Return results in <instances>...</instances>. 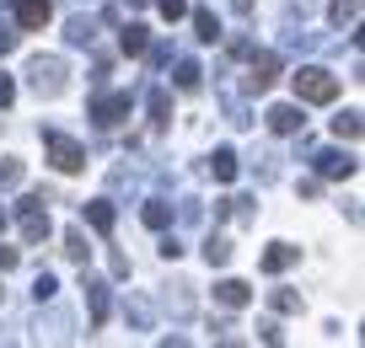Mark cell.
I'll return each instance as SVG.
<instances>
[{
  "instance_id": "3957f363",
  "label": "cell",
  "mask_w": 365,
  "mask_h": 348,
  "mask_svg": "<svg viewBox=\"0 0 365 348\" xmlns=\"http://www.w3.org/2000/svg\"><path fill=\"white\" fill-rule=\"evenodd\" d=\"M43 150H48V161H54L59 172H81L86 167V150H81L70 135H59V129H43Z\"/></svg>"
},
{
  "instance_id": "ba28073f",
  "label": "cell",
  "mask_w": 365,
  "mask_h": 348,
  "mask_svg": "<svg viewBox=\"0 0 365 348\" xmlns=\"http://www.w3.org/2000/svg\"><path fill=\"white\" fill-rule=\"evenodd\" d=\"M263 118H269V129H274V135H296V129L307 124V112H301L296 102H279V107H269Z\"/></svg>"
},
{
  "instance_id": "1f68e13d",
  "label": "cell",
  "mask_w": 365,
  "mask_h": 348,
  "mask_svg": "<svg viewBox=\"0 0 365 348\" xmlns=\"http://www.w3.org/2000/svg\"><path fill=\"white\" fill-rule=\"evenodd\" d=\"M16 263H22V252H16V247H0V273H11Z\"/></svg>"
},
{
  "instance_id": "7a4b0ae2",
  "label": "cell",
  "mask_w": 365,
  "mask_h": 348,
  "mask_svg": "<svg viewBox=\"0 0 365 348\" xmlns=\"http://www.w3.org/2000/svg\"><path fill=\"white\" fill-rule=\"evenodd\" d=\"M27 80H33L38 97H59V91H65V65H59L54 54H38L33 65H27Z\"/></svg>"
},
{
  "instance_id": "d6a6232c",
  "label": "cell",
  "mask_w": 365,
  "mask_h": 348,
  "mask_svg": "<svg viewBox=\"0 0 365 348\" xmlns=\"http://www.w3.org/2000/svg\"><path fill=\"white\" fill-rule=\"evenodd\" d=\"M161 258L178 263V258H182V241H178V236H167V241H161Z\"/></svg>"
},
{
  "instance_id": "44dd1931",
  "label": "cell",
  "mask_w": 365,
  "mask_h": 348,
  "mask_svg": "<svg viewBox=\"0 0 365 348\" xmlns=\"http://www.w3.org/2000/svg\"><path fill=\"white\" fill-rule=\"evenodd\" d=\"M65 38H70V43H76V48H86V43H91V38H97V27H91V22H86V16H70V27H65Z\"/></svg>"
},
{
  "instance_id": "8d00e7d4",
  "label": "cell",
  "mask_w": 365,
  "mask_h": 348,
  "mask_svg": "<svg viewBox=\"0 0 365 348\" xmlns=\"http://www.w3.org/2000/svg\"><path fill=\"white\" fill-rule=\"evenodd\" d=\"M0 231H6V209H0Z\"/></svg>"
},
{
  "instance_id": "d590c367",
  "label": "cell",
  "mask_w": 365,
  "mask_h": 348,
  "mask_svg": "<svg viewBox=\"0 0 365 348\" xmlns=\"http://www.w3.org/2000/svg\"><path fill=\"white\" fill-rule=\"evenodd\" d=\"M129 6H135V11H140V6H145V0H129Z\"/></svg>"
},
{
  "instance_id": "e575fe53",
  "label": "cell",
  "mask_w": 365,
  "mask_h": 348,
  "mask_svg": "<svg viewBox=\"0 0 365 348\" xmlns=\"http://www.w3.org/2000/svg\"><path fill=\"white\" fill-rule=\"evenodd\" d=\"M237 6V16H252V0H231Z\"/></svg>"
},
{
  "instance_id": "9c48e42d",
  "label": "cell",
  "mask_w": 365,
  "mask_h": 348,
  "mask_svg": "<svg viewBox=\"0 0 365 348\" xmlns=\"http://www.w3.org/2000/svg\"><path fill=\"white\" fill-rule=\"evenodd\" d=\"M317 177H354V161L344 156V150H317Z\"/></svg>"
},
{
  "instance_id": "f546056e",
  "label": "cell",
  "mask_w": 365,
  "mask_h": 348,
  "mask_svg": "<svg viewBox=\"0 0 365 348\" xmlns=\"http://www.w3.org/2000/svg\"><path fill=\"white\" fill-rule=\"evenodd\" d=\"M11 102H16V80L0 75V107H11Z\"/></svg>"
},
{
  "instance_id": "30bf717a",
  "label": "cell",
  "mask_w": 365,
  "mask_h": 348,
  "mask_svg": "<svg viewBox=\"0 0 365 348\" xmlns=\"http://www.w3.org/2000/svg\"><path fill=\"white\" fill-rule=\"evenodd\" d=\"M81 290H86V305H91V327L108 322V284L103 279H81Z\"/></svg>"
},
{
  "instance_id": "d4e9b609",
  "label": "cell",
  "mask_w": 365,
  "mask_h": 348,
  "mask_svg": "<svg viewBox=\"0 0 365 348\" xmlns=\"http://www.w3.org/2000/svg\"><path fill=\"white\" fill-rule=\"evenodd\" d=\"M16 182H22V161H0V188H16Z\"/></svg>"
},
{
  "instance_id": "f1b7e54d",
  "label": "cell",
  "mask_w": 365,
  "mask_h": 348,
  "mask_svg": "<svg viewBox=\"0 0 365 348\" xmlns=\"http://www.w3.org/2000/svg\"><path fill=\"white\" fill-rule=\"evenodd\" d=\"M129 322H135V327H150V305L135 300V305H129Z\"/></svg>"
},
{
  "instance_id": "5b68a950",
  "label": "cell",
  "mask_w": 365,
  "mask_h": 348,
  "mask_svg": "<svg viewBox=\"0 0 365 348\" xmlns=\"http://www.w3.org/2000/svg\"><path fill=\"white\" fill-rule=\"evenodd\" d=\"M129 107H135V102H129V91H113V97H91V118H97L103 129L124 124V118H129Z\"/></svg>"
},
{
  "instance_id": "8fae6325",
  "label": "cell",
  "mask_w": 365,
  "mask_h": 348,
  "mask_svg": "<svg viewBox=\"0 0 365 348\" xmlns=\"http://www.w3.org/2000/svg\"><path fill=\"white\" fill-rule=\"evenodd\" d=\"M290 263H301V247H290V241H274V247L263 252V273H285Z\"/></svg>"
},
{
  "instance_id": "603a6c76",
  "label": "cell",
  "mask_w": 365,
  "mask_h": 348,
  "mask_svg": "<svg viewBox=\"0 0 365 348\" xmlns=\"http://www.w3.org/2000/svg\"><path fill=\"white\" fill-rule=\"evenodd\" d=\"M86 236H81V231H65V258H76V263H86Z\"/></svg>"
},
{
  "instance_id": "277c9868",
  "label": "cell",
  "mask_w": 365,
  "mask_h": 348,
  "mask_svg": "<svg viewBox=\"0 0 365 348\" xmlns=\"http://www.w3.org/2000/svg\"><path fill=\"white\" fill-rule=\"evenodd\" d=\"M16 209H22V241H27V247L48 241V209H43V193H27Z\"/></svg>"
},
{
  "instance_id": "7c38bea8",
  "label": "cell",
  "mask_w": 365,
  "mask_h": 348,
  "mask_svg": "<svg viewBox=\"0 0 365 348\" xmlns=\"http://www.w3.org/2000/svg\"><path fill=\"white\" fill-rule=\"evenodd\" d=\"M145 43H150V33H145L140 22H124V27H118V48H124L129 59H140V54H145Z\"/></svg>"
},
{
  "instance_id": "d6986e66",
  "label": "cell",
  "mask_w": 365,
  "mask_h": 348,
  "mask_svg": "<svg viewBox=\"0 0 365 348\" xmlns=\"http://www.w3.org/2000/svg\"><path fill=\"white\" fill-rule=\"evenodd\" d=\"M194 33H199V43H215V38H220L215 11H205V6H199V11H194Z\"/></svg>"
},
{
  "instance_id": "484cf974",
  "label": "cell",
  "mask_w": 365,
  "mask_h": 348,
  "mask_svg": "<svg viewBox=\"0 0 365 348\" xmlns=\"http://www.w3.org/2000/svg\"><path fill=\"white\" fill-rule=\"evenodd\" d=\"M354 16H360V0H333V22H354Z\"/></svg>"
},
{
  "instance_id": "4316f807",
  "label": "cell",
  "mask_w": 365,
  "mask_h": 348,
  "mask_svg": "<svg viewBox=\"0 0 365 348\" xmlns=\"http://www.w3.org/2000/svg\"><path fill=\"white\" fill-rule=\"evenodd\" d=\"M156 11L167 16V22H178V16H188V0H156Z\"/></svg>"
},
{
  "instance_id": "836d02e7",
  "label": "cell",
  "mask_w": 365,
  "mask_h": 348,
  "mask_svg": "<svg viewBox=\"0 0 365 348\" xmlns=\"http://www.w3.org/2000/svg\"><path fill=\"white\" fill-rule=\"evenodd\" d=\"M258 337H263V343H279V337H285V332H279V327H274V322H258Z\"/></svg>"
},
{
  "instance_id": "52a82bcc",
  "label": "cell",
  "mask_w": 365,
  "mask_h": 348,
  "mask_svg": "<svg viewBox=\"0 0 365 348\" xmlns=\"http://www.w3.org/2000/svg\"><path fill=\"white\" fill-rule=\"evenodd\" d=\"M11 6H16V27H27V33H38L54 16V0H11Z\"/></svg>"
},
{
  "instance_id": "83f0119b",
  "label": "cell",
  "mask_w": 365,
  "mask_h": 348,
  "mask_svg": "<svg viewBox=\"0 0 365 348\" xmlns=\"http://www.w3.org/2000/svg\"><path fill=\"white\" fill-rule=\"evenodd\" d=\"M54 290H59V284H54V273H38V284H33V295H38V300H54Z\"/></svg>"
},
{
  "instance_id": "ac0fdd59",
  "label": "cell",
  "mask_w": 365,
  "mask_h": 348,
  "mask_svg": "<svg viewBox=\"0 0 365 348\" xmlns=\"http://www.w3.org/2000/svg\"><path fill=\"white\" fill-rule=\"evenodd\" d=\"M205 263H210V268H226V263H231V241L220 236V231L205 241Z\"/></svg>"
},
{
  "instance_id": "4fadbf2b",
  "label": "cell",
  "mask_w": 365,
  "mask_h": 348,
  "mask_svg": "<svg viewBox=\"0 0 365 348\" xmlns=\"http://www.w3.org/2000/svg\"><path fill=\"white\" fill-rule=\"evenodd\" d=\"M215 300H220V305H231V311H242V305L252 300V290H247L242 279H220V284H215Z\"/></svg>"
},
{
  "instance_id": "5bb4252c",
  "label": "cell",
  "mask_w": 365,
  "mask_h": 348,
  "mask_svg": "<svg viewBox=\"0 0 365 348\" xmlns=\"http://www.w3.org/2000/svg\"><path fill=\"white\" fill-rule=\"evenodd\" d=\"M81 214H86V225H91V231H103V236L113 231V220H118V214H113V204H108V199H91Z\"/></svg>"
},
{
  "instance_id": "e0dca14e",
  "label": "cell",
  "mask_w": 365,
  "mask_h": 348,
  "mask_svg": "<svg viewBox=\"0 0 365 348\" xmlns=\"http://www.w3.org/2000/svg\"><path fill=\"white\" fill-rule=\"evenodd\" d=\"M140 220H145V225H150V231H167V225H172V204H161V199H150V204H145V209H140Z\"/></svg>"
},
{
  "instance_id": "8992f818",
  "label": "cell",
  "mask_w": 365,
  "mask_h": 348,
  "mask_svg": "<svg viewBox=\"0 0 365 348\" xmlns=\"http://www.w3.org/2000/svg\"><path fill=\"white\" fill-rule=\"evenodd\" d=\"M274 80H279V54H269V48H263V54H252V65H247V91L258 97V91H269Z\"/></svg>"
},
{
  "instance_id": "4dcf8cb0",
  "label": "cell",
  "mask_w": 365,
  "mask_h": 348,
  "mask_svg": "<svg viewBox=\"0 0 365 348\" xmlns=\"http://www.w3.org/2000/svg\"><path fill=\"white\" fill-rule=\"evenodd\" d=\"M11 48H16V27L0 22V54H11Z\"/></svg>"
},
{
  "instance_id": "2e32d148",
  "label": "cell",
  "mask_w": 365,
  "mask_h": 348,
  "mask_svg": "<svg viewBox=\"0 0 365 348\" xmlns=\"http://www.w3.org/2000/svg\"><path fill=\"white\" fill-rule=\"evenodd\" d=\"M210 172H215V182H231V177H237V150L220 145L215 156H210Z\"/></svg>"
},
{
  "instance_id": "9a60e30c",
  "label": "cell",
  "mask_w": 365,
  "mask_h": 348,
  "mask_svg": "<svg viewBox=\"0 0 365 348\" xmlns=\"http://www.w3.org/2000/svg\"><path fill=\"white\" fill-rule=\"evenodd\" d=\"M172 124V97H167V91H150V129H156V135H161V129H167Z\"/></svg>"
},
{
  "instance_id": "cb8c5ba5",
  "label": "cell",
  "mask_w": 365,
  "mask_h": 348,
  "mask_svg": "<svg viewBox=\"0 0 365 348\" xmlns=\"http://www.w3.org/2000/svg\"><path fill=\"white\" fill-rule=\"evenodd\" d=\"M269 300H274V311H285V316H290V311H301V295H296V290H274Z\"/></svg>"
},
{
  "instance_id": "ffe728a7",
  "label": "cell",
  "mask_w": 365,
  "mask_h": 348,
  "mask_svg": "<svg viewBox=\"0 0 365 348\" xmlns=\"http://www.w3.org/2000/svg\"><path fill=\"white\" fill-rule=\"evenodd\" d=\"M333 139H360V112H339V118H333Z\"/></svg>"
},
{
  "instance_id": "6da1fadb",
  "label": "cell",
  "mask_w": 365,
  "mask_h": 348,
  "mask_svg": "<svg viewBox=\"0 0 365 348\" xmlns=\"http://www.w3.org/2000/svg\"><path fill=\"white\" fill-rule=\"evenodd\" d=\"M290 86H296V102H312V107L339 97V75H328L322 65H301L296 75H290Z\"/></svg>"
},
{
  "instance_id": "7402d4cb",
  "label": "cell",
  "mask_w": 365,
  "mask_h": 348,
  "mask_svg": "<svg viewBox=\"0 0 365 348\" xmlns=\"http://www.w3.org/2000/svg\"><path fill=\"white\" fill-rule=\"evenodd\" d=\"M199 75H205V70H199L194 59H178V86L182 91H199Z\"/></svg>"
}]
</instances>
